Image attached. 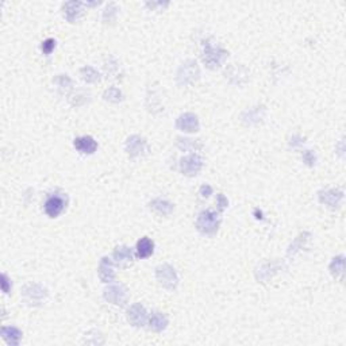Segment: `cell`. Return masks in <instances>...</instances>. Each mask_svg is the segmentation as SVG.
Here are the masks:
<instances>
[{
  "mask_svg": "<svg viewBox=\"0 0 346 346\" xmlns=\"http://www.w3.org/2000/svg\"><path fill=\"white\" fill-rule=\"evenodd\" d=\"M219 215L215 211L206 210L201 211L196 220L197 230L203 234L211 235V234L216 233V230L219 227Z\"/></svg>",
  "mask_w": 346,
  "mask_h": 346,
  "instance_id": "cell-1",
  "label": "cell"
},
{
  "mask_svg": "<svg viewBox=\"0 0 346 346\" xmlns=\"http://www.w3.org/2000/svg\"><path fill=\"white\" fill-rule=\"evenodd\" d=\"M156 277L160 281V284L165 287V288H168V290L172 291L177 287V275H176L174 269L171 265H168V264L157 267V269H156Z\"/></svg>",
  "mask_w": 346,
  "mask_h": 346,
  "instance_id": "cell-2",
  "label": "cell"
},
{
  "mask_svg": "<svg viewBox=\"0 0 346 346\" xmlns=\"http://www.w3.org/2000/svg\"><path fill=\"white\" fill-rule=\"evenodd\" d=\"M66 200L60 195H53L49 196L45 201V212L50 218H57L62 211L65 210Z\"/></svg>",
  "mask_w": 346,
  "mask_h": 346,
  "instance_id": "cell-3",
  "label": "cell"
},
{
  "mask_svg": "<svg viewBox=\"0 0 346 346\" xmlns=\"http://www.w3.org/2000/svg\"><path fill=\"white\" fill-rule=\"evenodd\" d=\"M201 167H203V161H201V159L199 157V156H195V155L184 157V159L181 160V163H180L181 172L184 173V174H187V176H193V174H196V173L201 169Z\"/></svg>",
  "mask_w": 346,
  "mask_h": 346,
  "instance_id": "cell-4",
  "label": "cell"
},
{
  "mask_svg": "<svg viewBox=\"0 0 346 346\" xmlns=\"http://www.w3.org/2000/svg\"><path fill=\"white\" fill-rule=\"evenodd\" d=\"M104 299L113 304L122 306L127 299V294L123 286H110L104 291Z\"/></svg>",
  "mask_w": 346,
  "mask_h": 346,
  "instance_id": "cell-5",
  "label": "cell"
},
{
  "mask_svg": "<svg viewBox=\"0 0 346 346\" xmlns=\"http://www.w3.org/2000/svg\"><path fill=\"white\" fill-rule=\"evenodd\" d=\"M225 50L215 49V47L207 45L206 50H204V54H203V60H204V62H206L210 68H216V66L220 65V62L225 58Z\"/></svg>",
  "mask_w": 346,
  "mask_h": 346,
  "instance_id": "cell-6",
  "label": "cell"
},
{
  "mask_svg": "<svg viewBox=\"0 0 346 346\" xmlns=\"http://www.w3.org/2000/svg\"><path fill=\"white\" fill-rule=\"evenodd\" d=\"M73 146L76 148V150H79L80 153H83V155H94L96 149H98V142L92 137L84 136L76 138L75 142H73Z\"/></svg>",
  "mask_w": 346,
  "mask_h": 346,
  "instance_id": "cell-7",
  "label": "cell"
},
{
  "mask_svg": "<svg viewBox=\"0 0 346 346\" xmlns=\"http://www.w3.org/2000/svg\"><path fill=\"white\" fill-rule=\"evenodd\" d=\"M176 126L182 131L187 133H193V131L199 130V121H197L196 115L191 113H187L181 115L176 122Z\"/></svg>",
  "mask_w": 346,
  "mask_h": 346,
  "instance_id": "cell-8",
  "label": "cell"
},
{
  "mask_svg": "<svg viewBox=\"0 0 346 346\" xmlns=\"http://www.w3.org/2000/svg\"><path fill=\"white\" fill-rule=\"evenodd\" d=\"M127 319L129 322L133 323L134 326H144L146 322V311L141 304H133L127 313Z\"/></svg>",
  "mask_w": 346,
  "mask_h": 346,
  "instance_id": "cell-9",
  "label": "cell"
},
{
  "mask_svg": "<svg viewBox=\"0 0 346 346\" xmlns=\"http://www.w3.org/2000/svg\"><path fill=\"white\" fill-rule=\"evenodd\" d=\"M146 142L144 138L138 136H133L127 140L126 150L130 157H137V156L142 155V152L145 150Z\"/></svg>",
  "mask_w": 346,
  "mask_h": 346,
  "instance_id": "cell-10",
  "label": "cell"
},
{
  "mask_svg": "<svg viewBox=\"0 0 346 346\" xmlns=\"http://www.w3.org/2000/svg\"><path fill=\"white\" fill-rule=\"evenodd\" d=\"M114 260L119 267L127 268L133 262V253L126 246H121V248H117V250L114 252Z\"/></svg>",
  "mask_w": 346,
  "mask_h": 346,
  "instance_id": "cell-11",
  "label": "cell"
},
{
  "mask_svg": "<svg viewBox=\"0 0 346 346\" xmlns=\"http://www.w3.org/2000/svg\"><path fill=\"white\" fill-rule=\"evenodd\" d=\"M153 252H155V242L148 237H144L137 242V256L140 258L150 257Z\"/></svg>",
  "mask_w": 346,
  "mask_h": 346,
  "instance_id": "cell-12",
  "label": "cell"
},
{
  "mask_svg": "<svg viewBox=\"0 0 346 346\" xmlns=\"http://www.w3.org/2000/svg\"><path fill=\"white\" fill-rule=\"evenodd\" d=\"M114 276H115V273H114L113 264H111V261H108V258L104 257L100 262V267H99V277L104 283H110L114 279Z\"/></svg>",
  "mask_w": 346,
  "mask_h": 346,
  "instance_id": "cell-13",
  "label": "cell"
},
{
  "mask_svg": "<svg viewBox=\"0 0 346 346\" xmlns=\"http://www.w3.org/2000/svg\"><path fill=\"white\" fill-rule=\"evenodd\" d=\"M149 325L152 330H155V332H163V330L167 328V325H168V319H167V317H165L164 314L153 313L149 319Z\"/></svg>",
  "mask_w": 346,
  "mask_h": 346,
  "instance_id": "cell-14",
  "label": "cell"
},
{
  "mask_svg": "<svg viewBox=\"0 0 346 346\" xmlns=\"http://www.w3.org/2000/svg\"><path fill=\"white\" fill-rule=\"evenodd\" d=\"M64 14L69 22H75L76 19L79 18V15L81 14V3H77V1L66 3L64 5Z\"/></svg>",
  "mask_w": 346,
  "mask_h": 346,
  "instance_id": "cell-15",
  "label": "cell"
},
{
  "mask_svg": "<svg viewBox=\"0 0 346 346\" xmlns=\"http://www.w3.org/2000/svg\"><path fill=\"white\" fill-rule=\"evenodd\" d=\"M1 334H3V338L9 345H18L20 338H22V333L16 328H3L1 329Z\"/></svg>",
  "mask_w": 346,
  "mask_h": 346,
  "instance_id": "cell-16",
  "label": "cell"
},
{
  "mask_svg": "<svg viewBox=\"0 0 346 346\" xmlns=\"http://www.w3.org/2000/svg\"><path fill=\"white\" fill-rule=\"evenodd\" d=\"M150 207L155 211H157L159 214H163V215H169L173 211V206L167 200H163V199H155V200L150 203Z\"/></svg>",
  "mask_w": 346,
  "mask_h": 346,
  "instance_id": "cell-17",
  "label": "cell"
},
{
  "mask_svg": "<svg viewBox=\"0 0 346 346\" xmlns=\"http://www.w3.org/2000/svg\"><path fill=\"white\" fill-rule=\"evenodd\" d=\"M321 201L325 203V204H329L330 207H334L336 204H338V200L342 197V193H336V191H326L322 192L321 195Z\"/></svg>",
  "mask_w": 346,
  "mask_h": 346,
  "instance_id": "cell-18",
  "label": "cell"
},
{
  "mask_svg": "<svg viewBox=\"0 0 346 346\" xmlns=\"http://www.w3.org/2000/svg\"><path fill=\"white\" fill-rule=\"evenodd\" d=\"M121 96H122V94H121V91L118 88H110L106 92V99L107 100H110V102H119L121 100Z\"/></svg>",
  "mask_w": 346,
  "mask_h": 346,
  "instance_id": "cell-19",
  "label": "cell"
},
{
  "mask_svg": "<svg viewBox=\"0 0 346 346\" xmlns=\"http://www.w3.org/2000/svg\"><path fill=\"white\" fill-rule=\"evenodd\" d=\"M54 47H56V41L53 39V38H47L45 42H42V52L43 54H46V56H49L50 53L54 50Z\"/></svg>",
  "mask_w": 346,
  "mask_h": 346,
  "instance_id": "cell-20",
  "label": "cell"
},
{
  "mask_svg": "<svg viewBox=\"0 0 346 346\" xmlns=\"http://www.w3.org/2000/svg\"><path fill=\"white\" fill-rule=\"evenodd\" d=\"M211 192H212V188H211L210 185H203V187L200 188V195L203 197H208V196H210Z\"/></svg>",
  "mask_w": 346,
  "mask_h": 346,
  "instance_id": "cell-21",
  "label": "cell"
},
{
  "mask_svg": "<svg viewBox=\"0 0 346 346\" xmlns=\"http://www.w3.org/2000/svg\"><path fill=\"white\" fill-rule=\"evenodd\" d=\"M218 206H219V210H223L227 206V199L223 195H218Z\"/></svg>",
  "mask_w": 346,
  "mask_h": 346,
  "instance_id": "cell-22",
  "label": "cell"
},
{
  "mask_svg": "<svg viewBox=\"0 0 346 346\" xmlns=\"http://www.w3.org/2000/svg\"><path fill=\"white\" fill-rule=\"evenodd\" d=\"M3 291H4L5 294L8 292V279H7L5 275H3Z\"/></svg>",
  "mask_w": 346,
  "mask_h": 346,
  "instance_id": "cell-23",
  "label": "cell"
}]
</instances>
